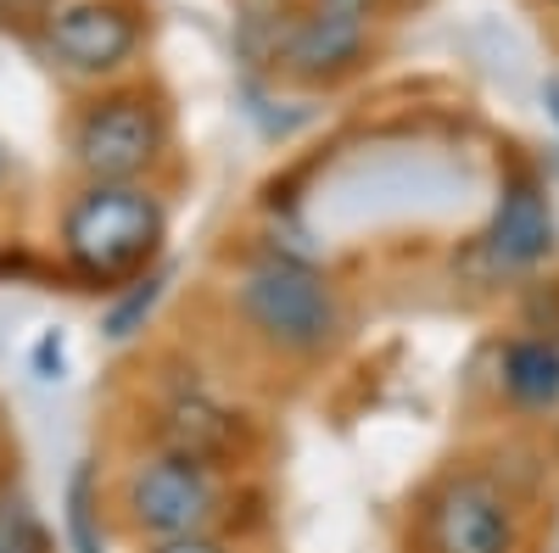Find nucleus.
<instances>
[{
	"instance_id": "0eeeda50",
	"label": "nucleus",
	"mask_w": 559,
	"mask_h": 553,
	"mask_svg": "<svg viewBox=\"0 0 559 553\" xmlns=\"http://www.w3.org/2000/svg\"><path fill=\"white\" fill-rule=\"evenodd\" d=\"M369 51V17L336 12V7H313L302 17L280 23V45H274V68L292 73L297 84H336L342 73H353Z\"/></svg>"
},
{
	"instance_id": "9b49d317",
	"label": "nucleus",
	"mask_w": 559,
	"mask_h": 553,
	"mask_svg": "<svg viewBox=\"0 0 559 553\" xmlns=\"http://www.w3.org/2000/svg\"><path fill=\"white\" fill-rule=\"evenodd\" d=\"M62 526H68V548H73V553H107L96 465H73V476H68V497H62Z\"/></svg>"
},
{
	"instance_id": "f03ea898",
	"label": "nucleus",
	"mask_w": 559,
	"mask_h": 553,
	"mask_svg": "<svg viewBox=\"0 0 559 553\" xmlns=\"http://www.w3.org/2000/svg\"><path fill=\"white\" fill-rule=\"evenodd\" d=\"M241 318L252 336L286 358H319L342 336V297L319 268L297 257H263L241 274Z\"/></svg>"
},
{
	"instance_id": "9d476101",
	"label": "nucleus",
	"mask_w": 559,
	"mask_h": 553,
	"mask_svg": "<svg viewBox=\"0 0 559 553\" xmlns=\"http://www.w3.org/2000/svg\"><path fill=\"white\" fill-rule=\"evenodd\" d=\"M163 436H168V453L197 458V465H213V458L236 442V431H229V413L213 408L207 397H179V402L168 408Z\"/></svg>"
},
{
	"instance_id": "aec40b11",
	"label": "nucleus",
	"mask_w": 559,
	"mask_h": 553,
	"mask_svg": "<svg viewBox=\"0 0 559 553\" xmlns=\"http://www.w3.org/2000/svg\"><path fill=\"white\" fill-rule=\"evenodd\" d=\"M269 7H280V0H269Z\"/></svg>"
},
{
	"instance_id": "ddd939ff",
	"label": "nucleus",
	"mask_w": 559,
	"mask_h": 553,
	"mask_svg": "<svg viewBox=\"0 0 559 553\" xmlns=\"http://www.w3.org/2000/svg\"><path fill=\"white\" fill-rule=\"evenodd\" d=\"M0 553H51V531L28 503L0 497Z\"/></svg>"
},
{
	"instance_id": "f8f14e48",
	"label": "nucleus",
	"mask_w": 559,
	"mask_h": 553,
	"mask_svg": "<svg viewBox=\"0 0 559 553\" xmlns=\"http://www.w3.org/2000/svg\"><path fill=\"white\" fill-rule=\"evenodd\" d=\"M163 286H168V274H163V268L140 274V280H129V286L112 297V308L102 313V336H107V341H134L140 330H146V318L157 313Z\"/></svg>"
},
{
	"instance_id": "1a4fd4ad",
	"label": "nucleus",
	"mask_w": 559,
	"mask_h": 553,
	"mask_svg": "<svg viewBox=\"0 0 559 553\" xmlns=\"http://www.w3.org/2000/svg\"><path fill=\"white\" fill-rule=\"evenodd\" d=\"M498 381L515 408H532V413L559 408V341L554 336H515L498 358Z\"/></svg>"
},
{
	"instance_id": "2eb2a0df",
	"label": "nucleus",
	"mask_w": 559,
	"mask_h": 553,
	"mask_svg": "<svg viewBox=\"0 0 559 553\" xmlns=\"http://www.w3.org/2000/svg\"><path fill=\"white\" fill-rule=\"evenodd\" d=\"M146 553H224L213 537H168V542H152Z\"/></svg>"
},
{
	"instance_id": "f3484780",
	"label": "nucleus",
	"mask_w": 559,
	"mask_h": 553,
	"mask_svg": "<svg viewBox=\"0 0 559 553\" xmlns=\"http://www.w3.org/2000/svg\"><path fill=\"white\" fill-rule=\"evenodd\" d=\"M543 101H548V118H554V129H559V79L543 84Z\"/></svg>"
},
{
	"instance_id": "a211bd4d",
	"label": "nucleus",
	"mask_w": 559,
	"mask_h": 553,
	"mask_svg": "<svg viewBox=\"0 0 559 553\" xmlns=\"http://www.w3.org/2000/svg\"><path fill=\"white\" fill-rule=\"evenodd\" d=\"M0 179H7V146H0Z\"/></svg>"
},
{
	"instance_id": "423d86ee",
	"label": "nucleus",
	"mask_w": 559,
	"mask_h": 553,
	"mask_svg": "<svg viewBox=\"0 0 559 553\" xmlns=\"http://www.w3.org/2000/svg\"><path fill=\"white\" fill-rule=\"evenodd\" d=\"M140 39H146V28L129 0H68L45 17V51L79 79H107L129 68Z\"/></svg>"
},
{
	"instance_id": "f257e3e1",
	"label": "nucleus",
	"mask_w": 559,
	"mask_h": 553,
	"mask_svg": "<svg viewBox=\"0 0 559 553\" xmlns=\"http://www.w3.org/2000/svg\"><path fill=\"white\" fill-rule=\"evenodd\" d=\"M163 241H168V207L146 179L84 184L62 213V257L96 291H123L129 280L152 274Z\"/></svg>"
},
{
	"instance_id": "7ed1b4c3",
	"label": "nucleus",
	"mask_w": 559,
	"mask_h": 553,
	"mask_svg": "<svg viewBox=\"0 0 559 553\" xmlns=\"http://www.w3.org/2000/svg\"><path fill=\"white\" fill-rule=\"evenodd\" d=\"M168 152V112L152 89H102L90 96L68 129V157L84 184L146 179Z\"/></svg>"
},
{
	"instance_id": "6e6552de",
	"label": "nucleus",
	"mask_w": 559,
	"mask_h": 553,
	"mask_svg": "<svg viewBox=\"0 0 559 553\" xmlns=\"http://www.w3.org/2000/svg\"><path fill=\"white\" fill-rule=\"evenodd\" d=\"M481 252L503 274H532V268H543L559 252L554 202H548V191L532 173H509L503 179V191L492 202V218H487V236H481Z\"/></svg>"
},
{
	"instance_id": "4468645a",
	"label": "nucleus",
	"mask_w": 559,
	"mask_h": 553,
	"mask_svg": "<svg viewBox=\"0 0 559 553\" xmlns=\"http://www.w3.org/2000/svg\"><path fill=\"white\" fill-rule=\"evenodd\" d=\"M62 363H68L62 336H57V330H45V336L34 341V375H39V381H62Z\"/></svg>"
},
{
	"instance_id": "20e7f679",
	"label": "nucleus",
	"mask_w": 559,
	"mask_h": 553,
	"mask_svg": "<svg viewBox=\"0 0 559 553\" xmlns=\"http://www.w3.org/2000/svg\"><path fill=\"white\" fill-rule=\"evenodd\" d=\"M123 509L134 520V531H146L152 542L168 537H207V526L218 520V486L213 470L197 458L179 453H157L146 465H134L123 481Z\"/></svg>"
},
{
	"instance_id": "dca6fc26",
	"label": "nucleus",
	"mask_w": 559,
	"mask_h": 553,
	"mask_svg": "<svg viewBox=\"0 0 559 553\" xmlns=\"http://www.w3.org/2000/svg\"><path fill=\"white\" fill-rule=\"evenodd\" d=\"M319 7H336V12H353V17H369L376 0H319Z\"/></svg>"
},
{
	"instance_id": "39448f33",
	"label": "nucleus",
	"mask_w": 559,
	"mask_h": 553,
	"mask_svg": "<svg viewBox=\"0 0 559 553\" xmlns=\"http://www.w3.org/2000/svg\"><path fill=\"white\" fill-rule=\"evenodd\" d=\"M426 553H521V515L487 476H448L426 497Z\"/></svg>"
},
{
	"instance_id": "6ab92c4d",
	"label": "nucleus",
	"mask_w": 559,
	"mask_h": 553,
	"mask_svg": "<svg viewBox=\"0 0 559 553\" xmlns=\"http://www.w3.org/2000/svg\"><path fill=\"white\" fill-rule=\"evenodd\" d=\"M548 7H559V0H548Z\"/></svg>"
}]
</instances>
